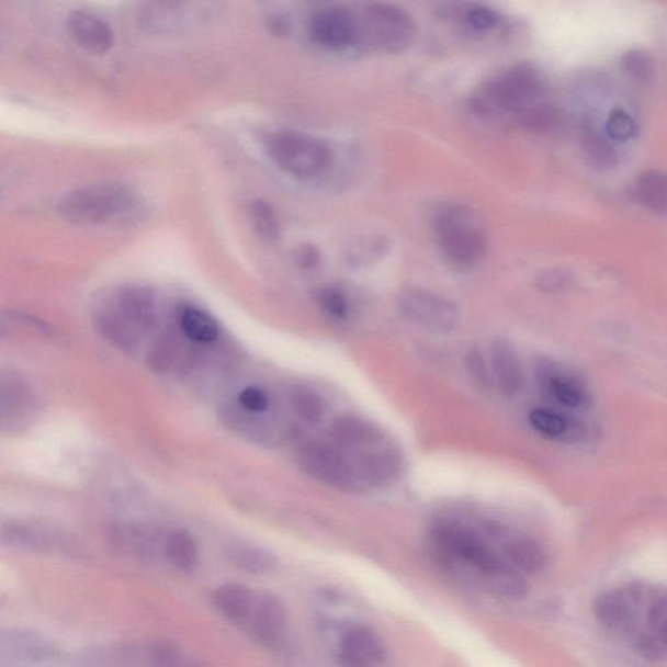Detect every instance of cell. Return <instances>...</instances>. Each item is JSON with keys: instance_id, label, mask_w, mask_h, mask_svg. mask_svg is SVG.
<instances>
[{"instance_id": "obj_1", "label": "cell", "mask_w": 667, "mask_h": 667, "mask_svg": "<svg viewBox=\"0 0 667 667\" xmlns=\"http://www.w3.org/2000/svg\"><path fill=\"white\" fill-rule=\"evenodd\" d=\"M474 108L482 115L518 117L533 127L546 125L553 117L546 82L530 65L513 66L493 78Z\"/></svg>"}, {"instance_id": "obj_2", "label": "cell", "mask_w": 667, "mask_h": 667, "mask_svg": "<svg viewBox=\"0 0 667 667\" xmlns=\"http://www.w3.org/2000/svg\"><path fill=\"white\" fill-rule=\"evenodd\" d=\"M60 217L86 227H121L145 217L144 201L134 188L120 182H101L68 193L58 204Z\"/></svg>"}, {"instance_id": "obj_3", "label": "cell", "mask_w": 667, "mask_h": 667, "mask_svg": "<svg viewBox=\"0 0 667 667\" xmlns=\"http://www.w3.org/2000/svg\"><path fill=\"white\" fill-rule=\"evenodd\" d=\"M432 229L437 246L451 267L467 271L483 261L488 239L482 219L471 207L441 205L433 214Z\"/></svg>"}, {"instance_id": "obj_4", "label": "cell", "mask_w": 667, "mask_h": 667, "mask_svg": "<svg viewBox=\"0 0 667 667\" xmlns=\"http://www.w3.org/2000/svg\"><path fill=\"white\" fill-rule=\"evenodd\" d=\"M265 148L281 170L297 179L321 176L331 159L328 145L294 129L270 132L265 137Z\"/></svg>"}, {"instance_id": "obj_5", "label": "cell", "mask_w": 667, "mask_h": 667, "mask_svg": "<svg viewBox=\"0 0 667 667\" xmlns=\"http://www.w3.org/2000/svg\"><path fill=\"white\" fill-rule=\"evenodd\" d=\"M396 308L406 321L441 336L454 332L461 321V313L453 302L422 289L402 291Z\"/></svg>"}, {"instance_id": "obj_6", "label": "cell", "mask_w": 667, "mask_h": 667, "mask_svg": "<svg viewBox=\"0 0 667 667\" xmlns=\"http://www.w3.org/2000/svg\"><path fill=\"white\" fill-rule=\"evenodd\" d=\"M432 538L444 554L470 563L485 576L509 566L475 531L453 521H442L434 525Z\"/></svg>"}, {"instance_id": "obj_7", "label": "cell", "mask_w": 667, "mask_h": 667, "mask_svg": "<svg viewBox=\"0 0 667 667\" xmlns=\"http://www.w3.org/2000/svg\"><path fill=\"white\" fill-rule=\"evenodd\" d=\"M305 474L317 482L344 493L363 489L352 462L332 443L310 442L305 444L298 455Z\"/></svg>"}, {"instance_id": "obj_8", "label": "cell", "mask_w": 667, "mask_h": 667, "mask_svg": "<svg viewBox=\"0 0 667 667\" xmlns=\"http://www.w3.org/2000/svg\"><path fill=\"white\" fill-rule=\"evenodd\" d=\"M365 32L380 50L396 54L412 45L416 27L405 10L393 4L377 3L368 7Z\"/></svg>"}, {"instance_id": "obj_9", "label": "cell", "mask_w": 667, "mask_h": 667, "mask_svg": "<svg viewBox=\"0 0 667 667\" xmlns=\"http://www.w3.org/2000/svg\"><path fill=\"white\" fill-rule=\"evenodd\" d=\"M249 637L269 651L286 648L290 620L283 601L271 592H257L255 607L245 630Z\"/></svg>"}, {"instance_id": "obj_10", "label": "cell", "mask_w": 667, "mask_h": 667, "mask_svg": "<svg viewBox=\"0 0 667 667\" xmlns=\"http://www.w3.org/2000/svg\"><path fill=\"white\" fill-rule=\"evenodd\" d=\"M536 377L542 393L563 408L572 411L587 409L592 403L584 382L551 360H541Z\"/></svg>"}, {"instance_id": "obj_11", "label": "cell", "mask_w": 667, "mask_h": 667, "mask_svg": "<svg viewBox=\"0 0 667 667\" xmlns=\"http://www.w3.org/2000/svg\"><path fill=\"white\" fill-rule=\"evenodd\" d=\"M352 465L363 488L382 489L398 482L405 462L398 450L381 443L359 451Z\"/></svg>"}, {"instance_id": "obj_12", "label": "cell", "mask_w": 667, "mask_h": 667, "mask_svg": "<svg viewBox=\"0 0 667 667\" xmlns=\"http://www.w3.org/2000/svg\"><path fill=\"white\" fill-rule=\"evenodd\" d=\"M386 645L370 628L352 629L339 644L338 663L342 667H377L385 663Z\"/></svg>"}, {"instance_id": "obj_13", "label": "cell", "mask_w": 667, "mask_h": 667, "mask_svg": "<svg viewBox=\"0 0 667 667\" xmlns=\"http://www.w3.org/2000/svg\"><path fill=\"white\" fill-rule=\"evenodd\" d=\"M643 589L631 586L608 590L596 597L593 614L604 628L625 630L635 621L636 607L643 601Z\"/></svg>"}, {"instance_id": "obj_14", "label": "cell", "mask_w": 667, "mask_h": 667, "mask_svg": "<svg viewBox=\"0 0 667 667\" xmlns=\"http://www.w3.org/2000/svg\"><path fill=\"white\" fill-rule=\"evenodd\" d=\"M312 38L328 48H343L359 36V25L349 11L326 9L310 20Z\"/></svg>"}, {"instance_id": "obj_15", "label": "cell", "mask_w": 667, "mask_h": 667, "mask_svg": "<svg viewBox=\"0 0 667 667\" xmlns=\"http://www.w3.org/2000/svg\"><path fill=\"white\" fill-rule=\"evenodd\" d=\"M0 645L3 655L23 663L52 662L59 655L58 645L52 638L32 630H5L0 637Z\"/></svg>"}, {"instance_id": "obj_16", "label": "cell", "mask_w": 667, "mask_h": 667, "mask_svg": "<svg viewBox=\"0 0 667 667\" xmlns=\"http://www.w3.org/2000/svg\"><path fill=\"white\" fill-rule=\"evenodd\" d=\"M2 540L19 551L37 554H74L71 542L45 528L30 524L4 525Z\"/></svg>"}, {"instance_id": "obj_17", "label": "cell", "mask_w": 667, "mask_h": 667, "mask_svg": "<svg viewBox=\"0 0 667 667\" xmlns=\"http://www.w3.org/2000/svg\"><path fill=\"white\" fill-rule=\"evenodd\" d=\"M493 380L506 398H513L524 386L525 375L516 347L509 339L497 337L490 347Z\"/></svg>"}, {"instance_id": "obj_18", "label": "cell", "mask_w": 667, "mask_h": 667, "mask_svg": "<svg viewBox=\"0 0 667 667\" xmlns=\"http://www.w3.org/2000/svg\"><path fill=\"white\" fill-rule=\"evenodd\" d=\"M334 446L339 450H365L377 446L384 434L375 423L364 417L346 414L336 417L328 429Z\"/></svg>"}, {"instance_id": "obj_19", "label": "cell", "mask_w": 667, "mask_h": 667, "mask_svg": "<svg viewBox=\"0 0 667 667\" xmlns=\"http://www.w3.org/2000/svg\"><path fill=\"white\" fill-rule=\"evenodd\" d=\"M76 44L94 54H104L114 45V32L106 20L87 10H74L67 19Z\"/></svg>"}, {"instance_id": "obj_20", "label": "cell", "mask_w": 667, "mask_h": 667, "mask_svg": "<svg viewBox=\"0 0 667 667\" xmlns=\"http://www.w3.org/2000/svg\"><path fill=\"white\" fill-rule=\"evenodd\" d=\"M256 597L257 590L245 584L226 583L214 590L213 603L218 613L228 622L245 630L250 613H252Z\"/></svg>"}, {"instance_id": "obj_21", "label": "cell", "mask_w": 667, "mask_h": 667, "mask_svg": "<svg viewBox=\"0 0 667 667\" xmlns=\"http://www.w3.org/2000/svg\"><path fill=\"white\" fill-rule=\"evenodd\" d=\"M528 421L534 432L552 441L576 442L586 434L579 421L557 409L533 408L528 415Z\"/></svg>"}, {"instance_id": "obj_22", "label": "cell", "mask_w": 667, "mask_h": 667, "mask_svg": "<svg viewBox=\"0 0 667 667\" xmlns=\"http://www.w3.org/2000/svg\"><path fill=\"white\" fill-rule=\"evenodd\" d=\"M225 557L229 565L250 575H267L275 572L278 567L273 553L249 542H231L225 549Z\"/></svg>"}, {"instance_id": "obj_23", "label": "cell", "mask_w": 667, "mask_h": 667, "mask_svg": "<svg viewBox=\"0 0 667 667\" xmlns=\"http://www.w3.org/2000/svg\"><path fill=\"white\" fill-rule=\"evenodd\" d=\"M504 553L510 566L524 574H539L547 563L545 549L539 541L530 536H516L507 540Z\"/></svg>"}, {"instance_id": "obj_24", "label": "cell", "mask_w": 667, "mask_h": 667, "mask_svg": "<svg viewBox=\"0 0 667 667\" xmlns=\"http://www.w3.org/2000/svg\"><path fill=\"white\" fill-rule=\"evenodd\" d=\"M122 317L140 328H149L156 321V304L150 292L143 287H124L117 294Z\"/></svg>"}, {"instance_id": "obj_25", "label": "cell", "mask_w": 667, "mask_h": 667, "mask_svg": "<svg viewBox=\"0 0 667 667\" xmlns=\"http://www.w3.org/2000/svg\"><path fill=\"white\" fill-rule=\"evenodd\" d=\"M163 559L179 573H193L199 563L196 542L184 530L167 533L163 539Z\"/></svg>"}, {"instance_id": "obj_26", "label": "cell", "mask_w": 667, "mask_h": 667, "mask_svg": "<svg viewBox=\"0 0 667 667\" xmlns=\"http://www.w3.org/2000/svg\"><path fill=\"white\" fill-rule=\"evenodd\" d=\"M634 194L646 211L667 217V176L658 170L641 173L635 180Z\"/></svg>"}, {"instance_id": "obj_27", "label": "cell", "mask_w": 667, "mask_h": 667, "mask_svg": "<svg viewBox=\"0 0 667 667\" xmlns=\"http://www.w3.org/2000/svg\"><path fill=\"white\" fill-rule=\"evenodd\" d=\"M180 326L193 342L212 343L219 336L217 321L203 309L186 307L180 315Z\"/></svg>"}, {"instance_id": "obj_28", "label": "cell", "mask_w": 667, "mask_h": 667, "mask_svg": "<svg viewBox=\"0 0 667 667\" xmlns=\"http://www.w3.org/2000/svg\"><path fill=\"white\" fill-rule=\"evenodd\" d=\"M143 667H207L200 659L169 643H156L146 649Z\"/></svg>"}, {"instance_id": "obj_29", "label": "cell", "mask_w": 667, "mask_h": 667, "mask_svg": "<svg viewBox=\"0 0 667 667\" xmlns=\"http://www.w3.org/2000/svg\"><path fill=\"white\" fill-rule=\"evenodd\" d=\"M493 593H496L499 599L510 602L523 601L528 593H530V587L528 581L511 566H506L499 572L486 576Z\"/></svg>"}, {"instance_id": "obj_30", "label": "cell", "mask_w": 667, "mask_h": 667, "mask_svg": "<svg viewBox=\"0 0 667 667\" xmlns=\"http://www.w3.org/2000/svg\"><path fill=\"white\" fill-rule=\"evenodd\" d=\"M291 406L295 414L308 426H317L323 422L326 415L325 400L321 395L309 387L297 386L292 391Z\"/></svg>"}, {"instance_id": "obj_31", "label": "cell", "mask_w": 667, "mask_h": 667, "mask_svg": "<svg viewBox=\"0 0 667 667\" xmlns=\"http://www.w3.org/2000/svg\"><path fill=\"white\" fill-rule=\"evenodd\" d=\"M388 252V241L384 238H366L360 239L349 247L346 250L344 260L347 265L351 268H368L371 267L372 263L378 262L382 260Z\"/></svg>"}, {"instance_id": "obj_32", "label": "cell", "mask_w": 667, "mask_h": 667, "mask_svg": "<svg viewBox=\"0 0 667 667\" xmlns=\"http://www.w3.org/2000/svg\"><path fill=\"white\" fill-rule=\"evenodd\" d=\"M250 224L255 231L260 235V238L267 241H275L280 239L281 225L280 219L273 207L265 201H255L249 207Z\"/></svg>"}, {"instance_id": "obj_33", "label": "cell", "mask_w": 667, "mask_h": 667, "mask_svg": "<svg viewBox=\"0 0 667 667\" xmlns=\"http://www.w3.org/2000/svg\"><path fill=\"white\" fill-rule=\"evenodd\" d=\"M316 302L324 315L332 321H349L352 313L349 296L343 291L334 287H325L317 291Z\"/></svg>"}, {"instance_id": "obj_34", "label": "cell", "mask_w": 667, "mask_h": 667, "mask_svg": "<svg viewBox=\"0 0 667 667\" xmlns=\"http://www.w3.org/2000/svg\"><path fill=\"white\" fill-rule=\"evenodd\" d=\"M602 132L614 144L625 143L636 135V122L624 109L618 108L610 111Z\"/></svg>"}, {"instance_id": "obj_35", "label": "cell", "mask_w": 667, "mask_h": 667, "mask_svg": "<svg viewBox=\"0 0 667 667\" xmlns=\"http://www.w3.org/2000/svg\"><path fill=\"white\" fill-rule=\"evenodd\" d=\"M465 370L470 375V378L479 391H489L493 384L491 368L486 363V359L482 350L478 347H472V349L465 353L464 358Z\"/></svg>"}, {"instance_id": "obj_36", "label": "cell", "mask_w": 667, "mask_h": 667, "mask_svg": "<svg viewBox=\"0 0 667 667\" xmlns=\"http://www.w3.org/2000/svg\"><path fill=\"white\" fill-rule=\"evenodd\" d=\"M646 620H648L652 635L657 638V642L667 652V595L655 596V599L649 604Z\"/></svg>"}, {"instance_id": "obj_37", "label": "cell", "mask_w": 667, "mask_h": 667, "mask_svg": "<svg viewBox=\"0 0 667 667\" xmlns=\"http://www.w3.org/2000/svg\"><path fill=\"white\" fill-rule=\"evenodd\" d=\"M99 330L102 332V336L110 340L116 347H121V349L128 350L134 343H132L131 332L125 329V326L122 324L121 318L102 315L99 318Z\"/></svg>"}, {"instance_id": "obj_38", "label": "cell", "mask_w": 667, "mask_h": 667, "mask_svg": "<svg viewBox=\"0 0 667 667\" xmlns=\"http://www.w3.org/2000/svg\"><path fill=\"white\" fill-rule=\"evenodd\" d=\"M572 276L565 271L561 270H546L539 274L536 284L541 291L549 292V294H557V292L565 291L572 286Z\"/></svg>"}, {"instance_id": "obj_39", "label": "cell", "mask_w": 667, "mask_h": 667, "mask_svg": "<svg viewBox=\"0 0 667 667\" xmlns=\"http://www.w3.org/2000/svg\"><path fill=\"white\" fill-rule=\"evenodd\" d=\"M623 66L635 79L645 80L652 74V61L643 52H631L625 55Z\"/></svg>"}, {"instance_id": "obj_40", "label": "cell", "mask_w": 667, "mask_h": 667, "mask_svg": "<svg viewBox=\"0 0 667 667\" xmlns=\"http://www.w3.org/2000/svg\"><path fill=\"white\" fill-rule=\"evenodd\" d=\"M239 403L248 412L260 414L267 411L269 398L257 387H247L239 394Z\"/></svg>"}, {"instance_id": "obj_41", "label": "cell", "mask_w": 667, "mask_h": 667, "mask_svg": "<svg viewBox=\"0 0 667 667\" xmlns=\"http://www.w3.org/2000/svg\"><path fill=\"white\" fill-rule=\"evenodd\" d=\"M468 24L474 27V30L484 32L490 31L491 27H495L498 23V16L495 11L488 9V7H475L468 12Z\"/></svg>"}, {"instance_id": "obj_42", "label": "cell", "mask_w": 667, "mask_h": 667, "mask_svg": "<svg viewBox=\"0 0 667 667\" xmlns=\"http://www.w3.org/2000/svg\"><path fill=\"white\" fill-rule=\"evenodd\" d=\"M636 645L642 656L648 659H658L664 655V648L662 644L657 642V638L652 634H641L636 638Z\"/></svg>"}, {"instance_id": "obj_43", "label": "cell", "mask_w": 667, "mask_h": 667, "mask_svg": "<svg viewBox=\"0 0 667 667\" xmlns=\"http://www.w3.org/2000/svg\"><path fill=\"white\" fill-rule=\"evenodd\" d=\"M321 255L316 247L304 245L298 247L295 252V261L302 269H313L318 265Z\"/></svg>"}]
</instances>
